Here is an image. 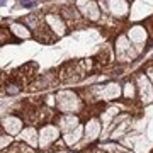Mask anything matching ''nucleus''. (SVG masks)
Here are the masks:
<instances>
[{"label":"nucleus","mask_w":153,"mask_h":153,"mask_svg":"<svg viewBox=\"0 0 153 153\" xmlns=\"http://www.w3.org/2000/svg\"><path fill=\"white\" fill-rule=\"evenodd\" d=\"M85 107L83 99L73 90H60L56 92V109L60 114H80Z\"/></svg>","instance_id":"1"},{"label":"nucleus","mask_w":153,"mask_h":153,"mask_svg":"<svg viewBox=\"0 0 153 153\" xmlns=\"http://www.w3.org/2000/svg\"><path fill=\"white\" fill-rule=\"evenodd\" d=\"M114 53H116V60L117 61H133L140 53L136 51V48L133 46V43L128 39L126 34H119L116 38V43H114Z\"/></svg>","instance_id":"2"},{"label":"nucleus","mask_w":153,"mask_h":153,"mask_svg":"<svg viewBox=\"0 0 153 153\" xmlns=\"http://www.w3.org/2000/svg\"><path fill=\"white\" fill-rule=\"evenodd\" d=\"M100 10L112 16V19H124L129 12V0H99Z\"/></svg>","instance_id":"3"},{"label":"nucleus","mask_w":153,"mask_h":153,"mask_svg":"<svg viewBox=\"0 0 153 153\" xmlns=\"http://www.w3.org/2000/svg\"><path fill=\"white\" fill-rule=\"evenodd\" d=\"M60 134H63V133L60 131V128L56 124H51V123L43 124L39 129V148L48 150V148L55 146L60 141Z\"/></svg>","instance_id":"4"},{"label":"nucleus","mask_w":153,"mask_h":153,"mask_svg":"<svg viewBox=\"0 0 153 153\" xmlns=\"http://www.w3.org/2000/svg\"><path fill=\"white\" fill-rule=\"evenodd\" d=\"M75 5L87 22H99L102 17L100 5L95 0H75Z\"/></svg>","instance_id":"5"},{"label":"nucleus","mask_w":153,"mask_h":153,"mask_svg":"<svg viewBox=\"0 0 153 153\" xmlns=\"http://www.w3.org/2000/svg\"><path fill=\"white\" fill-rule=\"evenodd\" d=\"M136 88H138V99L140 104L148 105L153 102V82L146 76V73H138L136 75Z\"/></svg>","instance_id":"6"},{"label":"nucleus","mask_w":153,"mask_h":153,"mask_svg":"<svg viewBox=\"0 0 153 153\" xmlns=\"http://www.w3.org/2000/svg\"><path fill=\"white\" fill-rule=\"evenodd\" d=\"M126 36H128V39L133 43V46L136 48L138 53H141L143 48H145V44H146V41L150 39V34H148L146 27H145L143 24L131 26V27L126 31Z\"/></svg>","instance_id":"7"},{"label":"nucleus","mask_w":153,"mask_h":153,"mask_svg":"<svg viewBox=\"0 0 153 153\" xmlns=\"http://www.w3.org/2000/svg\"><path fill=\"white\" fill-rule=\"evenodd\" d=\"M60 16L65 19L66 26L68 27H78L80 22H83L85 19L82 17V14L78 12L75 4H68V5H63L60 9Z\"/></svg>","instance_id":"8"},{"label":"nucleus","mask_w":153,"mask_h":153,"mask_svg":"<svg viewBox=\"0 0 153 153\" xmlns=\"http://www.w3.org/2000/svg\"><path fill=\"white\" fill-rule=\"evenodd\" d=\"M83 126H85V134H83L85 143H94L95 140H99L100 133H102V121L99 119L97 116L88 117Z\"/></svg>","instance_id":"9"},{"label":"nucleus","mask_w":153,"mask_h":153,"mask_svg":"<svg viewBox=\"0 0 153 153\" xmlns=\"http://www.w3.org/2000/svg\"><path fill=\"white\" fill-rule=\"evenodd\" d=\"M44 19H46L48 27L51 29V33L55 34L56 38H60V36H65V34H66L68 26H66L65 19H63L60 14H46Z\"/></svg>","instance_id":"10"},{"label":"nucleus","mask_w":153,"mask_h":153,"mask_svg":"<svg viewBox=\"0 0 153 153\" xmlns=\"http://www.w3.org/2000/svg\"><path fill=\"white\" fill-rule=\"evenodd\" d=\"M24 128H26L24 119L19 117V116H7V117L2 119V129H4V133L10 134V136H19Z\"/></svg>","instance_id":"11"},{"label":"nucleus","mask_w":153,"mask_h":153,"mask_svg":"<svg viewBox=\"0 0 153 153\" xmlns=\"http://www.w3.org/2000/svg\"><path fill=\"white\" fill-rule=\"evenodd\" d=\"M56 126L60 128L63 134L73 131L80 126V116L78 114H60L56 117Z\"/></svg>","instance_id":"12"},{"label":"nucleus","mask_w":153,"mask_h":153,"mask_svg":"<svg viewBox=\"0 0 153 153\" xmlns=\"http://www.w3.org/2000/svg\"><path fill=\"white\" fill-rule=\"evenodd\" d=\"M19 141L26 143L27 146L36 150V148H39V131L34 126H26L19 134Z\"/></svg>","instance_id":"13"},{"label":"nucleus","mask_w":153,"mask_h":153,"mask_svg":"<svg viewBox=\"0 0 153 153\" xmlns=\"http://www.w3.org/2000/svg\"><path fill=\"white\" fill-rule=\"evenodd\" d=\"M83 134H85V126L80 124L76 129L63 134V141H65L66 146H75L76 143H80V140H83Z\"/></svg>","instance_id":"14"},{"label":"nucleus","mask_w":153,"mask_h":153,"mask_svg":"<svg viewBox=\"0 0 153 153\" xmlns=\"http://www.w3.org/2000/svg\"><path fill=\"white\" fill-rule=\"evenodd\" d=\"M10 33L19 39H29L33 38V33H31V29L24 24V22H12L10 24Z\"/></svg>","instance_id":"15"},{"label":"nucleus","mask_w":153,"mask_h":153,"mask_svg":"<svg viewBox=\"0 0 153 153\" xmlns=\"http://www.w3.org/2000/svg\"><path fill=\"white\" fill-rule=\"evenodd\" d=\"M123 95H124V99H128V100H134V99L138 97L136 83L134 82H126L124 87H123Z\"/></svg>","instance_id":"16"},{"label":"nucleus","mask_w":153,"mask_h":153,"mask_svg":"<svg viewBox=\"0 0 153 153\" xmlns=\"http://www.w3.org/2000/svg\"><path fill=\"white\" fill-rule=\"evenodd\" d=\"M0 140H2V141H0V148H2V150H5L7 146L14 145V143H12V136L7 134V133H2V138H0Z\"/></svg>","instance_id":"17"},{"label":"nucleus","mask_w":153,"mask_h":153,"mask_svg":"<svg viewBox=\"0 0 153 153\" xmlns=\"http://www.w3.org/2000/svg\"><path fill=\"white\" fill-rule=\"evenodd\" d=\"M145 73H146V76L150 78V80H152V82H153V66H148Z\"/></svg>","instance_id":"18"}]
</instances>
